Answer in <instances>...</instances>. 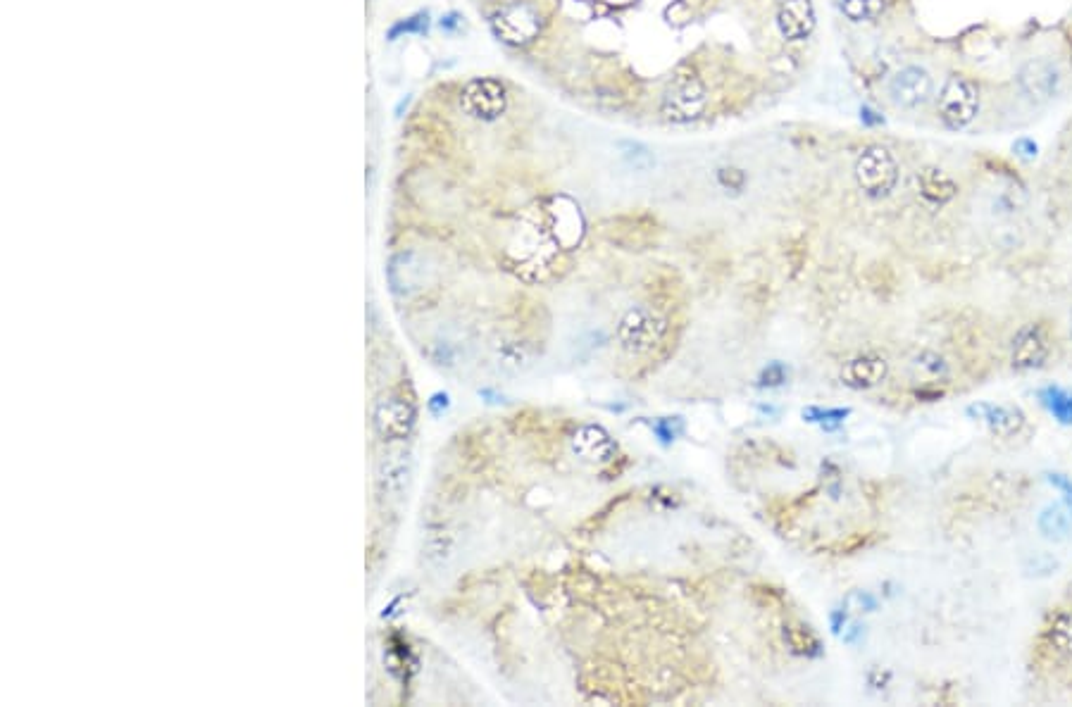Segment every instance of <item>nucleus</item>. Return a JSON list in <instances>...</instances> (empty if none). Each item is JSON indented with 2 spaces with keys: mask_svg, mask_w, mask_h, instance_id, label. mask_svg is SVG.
<instances>
[{
  "mask_svg": "<svg viewBox=\"0 0 1072 707\" xmlns=\"http://www.w3.org/2000/svg\"><path fill=\"white\" fill-rule=\"evenodd\" d=\"M763 379H765L763 384H768V386H779L784 379H787V374H784V367H782V365H772V367L765 369Z\"/></svg>",
  "mask_w": 1072,
  "mask_h": 707,
  "instance_id": "nucleus-28",
  "label": "nucleus"
},
{
  "mask_svg": "<svg viewBox=\"0 0 1072 707\" xmlns=\"http://www.w3.org/2000/svg\"><path fill=\"white\" fill-rule=\"evenodd\" d=\"M913 367L918 369V372L922 369V372H925V377L932 379V381L944 379L946 374H949V367H946V362L941 360L939 355H934V353L918 355V358H915V362H913Z\"/></svg>",
  "mask_w": 1072,
  "mask_h": 707,
  "instance_id": "nucleus-24",
  "label": "nucleus"
},
{
  "mask_svg": "<svg viewBox=\"0 0 1072 707\" xmlns=\"http://www.w3.org/2000/svg\"><path fill=\"white\" fill-rule=\"evenodd\" d=\"M918 193L925 203L946 205L949 200L956 198L958 186L956 181L944 170H939V167H925V170L918 174Z\"/></svg>",
  "mask_w": 1072,
  "mask_h": 707,
  "instance_id": "nucleus-14",
  "label": "nucleus"
},
{
  "mask_svg": "<svg viewBox=\"0 0 1072 707\" xmlns=\"http://www.w3.org/2000/svg\"><path fill=\"white\" fill-rule=\"evenodd\" d=\"M1046 481H1049V484L1056 488L1058 493H1061L1063 500H1065V508L1072 512V481L1061 472H1049V474H1046Z\"/></svg>",
  "mask_w": 1072,
  "mask_h": 707,
  "instance_id": "nucleus-26",
  "label": "nucleus"
},
{
  "mask_svg": "<svg viewBox=\"0 0 1072 707\" xmlns=\"http://www.w3.org/2000/svg\"><path fill=\"white\" fill-rule=\"evenodd\" d=\"M410 467L413 465H410V455L405 453V450H398V453H391L389 458H384L377 472V481H379V486L384 488V493H389V496H398V493L405 488V484H408Z\"/></svg>",
  "mask_w": 1072,
  "mask_h": 707,
  "instance_id": "nucleus-15",
  "label": "nucleus"
},
{
  "mask_svg": "<svg viewBox=\"0 0 1072 707\" xmlns=\"http://www.w3.org/2000/svg\"><path fill=\"white\" fill-rule=\"evenodd\" d=\"M856 181L868 198H887L899 181V165L884 146H868L856 160Z\"/></svg>",
  "mask_w": 1072,
  "mask_h": 707,
  "instance_id": "nucleus-2",
  "label": "nucleus"
},
{
  "mask_svg": "<svg viewBox=\"0 0 1072 707\" xmlns=\"http://www.w3.org/2000/svg\"><path fill=\"white\" fill-rule=\"evenodd\" d=\"M663 334V319L646 308L629 310L627 315L622 317L620 327H617V339H620L622 348L629 350V353H644V350L653 348L663 339Z\"/></svg>",
  "mask_w": 1072,
  "mask_h": 707,
  "instance_id": "nucleus-6",
  "label": "nucleus"
},
{
  "mask_svg": "<svg viewBox=\"0 0 1072 707\" xmlns=\"http://www.w3.org/2000/svg\"><path fill=\"white\" fill-rule=\"evenodd\" d=\"M846 415H849L846 410H825V412H822V410H808V417H818V419H844ZM818 419H815V422H818Z\"/></svg>",
  "mask_w": 1072,
  "mask_h": 707,
  "instance_id": "nucleus-29",
  "label": "nucleus"
},
{
  "mask_svg": "<svg viewBox=\"0 0 1072 707\" xmlns=\"http://www.w3.org/2000/svg\"><path fill=\"white\" fill-rule=\"evenodd\" d=\"M1013 148H1015V150H1025V153H1022V155H1027V158H1034V155H1037V143H1032V141H1027V139L1018 141Z\"/></svg>",
  "mask_w": 1072,
  "mask_h": 707,
  "instance_id": "nucleus-30",
  "label": "nucleus"
},
{
  "mask_svg": "<svg viewBox=\"0 0 1072 707\" xmlns=\"http://www.w3.org/2000/svg\"><path fill=\"white\" fill-rule=\"evenodd\" d=\"M456 27H460V17L458 15H448V17H444V20H441V29L453 31Z\"/></svg>",
  "mask_w": 1072,
  "mask_h": 707,
  "instance_id": "nucleus-32",
  "label": "nucleus"
},
{
  "mask_svg": "<svg viewBox=\"0 0 1072 707\" xmlns=\"http://www.w3.org/2000/svg\"><path fill=\"white\" fill-rule=\"evenodd\" d=\"M575 453L589 462H601L615 453V443L601 427H584L575 436Z\"/></svg>",
  "mask_w": 1072,
  "mask_h": 707,
  "instance_id": "nucleus-16",
  "label": "nucleus"
},
{
  "mask_svg": "<svg viewBox=\"0 0 1072 707\" xmlns=\"http://www.w3.org/2000/svg\"><path fill=\"white\" fill-rule=\"evenodd\" d=\"M1018 89L1034 105H1044L1058 93L1061 86V72L1046 58H1032L1018 70Z\"/></svg>",
  "mask_w": 1072,
  "mask_h": 707,
  "instance_id": "nucleus-7",
  "label": "nucleus"
},
{
  "mask_svg": "<svg viewBox=\"0 0 1072 707\" xmlns=\"http://www.w3.org/2000/svg\"><path fill=\"white\" fill-rule=\"evenodd\" d=\"M460 105L477 120H496L506 112V86L496 79H475L460 93Z\"/></svg>",
  "mask_w": 1072,
  "mask_h": 707,
  "instance_id": "nucleus-8",
  "label": "nucleus"
},
{
  "mask_svg": "<svg viewBox=\"0 0 1072 707\" xmlns=\"http://www.w3.org/2000/svg\"><path fill=\"white\" fill-rule=\"evenodd\" d=\"M1070 334H1072V319H1070Z\"/></svg>",
  "mask_w": 1072,
  "mask_h": 707,
  "instance_id": "nucleus-33",
  "label": "nucleus"
},
{
  "mask_svg": "<svg viewBox=\"0 0 1072 707\" xmlns=\"http://www.w3.org/2000/svg\"><path fill=\"white\" fill-rule=\"evenodd\" d=\"M1051 343L1049 334L1042 324H1025L1013 339L1011 350V362L1018 372H1030V369H1039L1049 358Z\"/></svg>",
  "mask_w": 1072,
  "mask_h": 707,
  "instance_id": "nucleus-9",
  "label": "nucleus"
},
{
  "mask_svg": "<svg viewBox=\"0 0 1072 707\" xmlns=\"http://www.w3.org/2000/svg\"><path fill=\"white\" fill-rule=\"evenodd\" d=\"M427 29H429V17H427V12H420V15L410 17V20L398 22L396 27L391 29L389 39L394 41V39H398V36H403V34H427Z\"/></svg>",
  "mask_w": 1072,
  "mask_h": 707,
  "instance_id": "nucleus-25",
  "label": "nucleus"
},
{
  "mask_svg": "<svg viewBox=\"0 0 1072 707\" xmlns=\"http://www.w3.org/2000/svg\"><path fill=\"white\" fill-rule=\"evenodd\" d=\"M391 272H401V277H391L394 291H413L417 289V281L422 277V267L417 262L415 253H401L398 258L391 262Z\"/></svg>",
  "mask_w": 1072,
  "mask_h": 707,
  "instance_id": "nucleus-19",
  "label": "nucleus"
},
{
  "mask_svg": "<svg viewBox=\"0 0 1072 707\" xmlns=\"http://www.w3.org/2000/svg\"><path fill=\"white\" fill-rule=\"evenodd\" d=\"M1039 400L1044 403V408L1051 412L1056 422L1072 427V396L1068 391H1063L1061 386H1046L1039 391Z\"/></svg>",
  "mask_w": 1072,
  "mask_h": 707,
  "instance_id": "nucleus-20",
  "label": "nucleus"
},
{
  "mask_svg": "<svg viewBox=\"0 0 1072 707\" xmlns=\"http://www.w3.org/2000/svg\"><path fill=\"white\" fill-rule=\"evenodd\" d=\"M887 372H889L887 360H884L882 355L868 353V355H858V358L846 362L844 372H841V379H844V384L849 386V389L863 391V389H872V386L882 384L884 377H887Z\"/></svg>",
  "mask_w": 1072,
  "mask_h": 707,
  "instance_id": "nucleus-12",
  "label": "nucleus"
},
{
  "mask_svg": "<svg viewBox=\"0 0 1072 707\" xmlns=\"http://www.w3.org/2000/svg\"><path fill=\"white\" fill-rule=\"evenodd\" d=\"M620 155H622V160H625V165L632 167V170H637V172H646V170H651L653 165H656V158H653L651 150H648L644 143H639V141H622L620 143Z\"/></svg>",
  "mask_w": 1072,
  "mask_h": 707,
  "instance_id": "nucleus-22",
  "label": "nucleus"
},
{
  "mask_svg": "<svg viewBox=\"0 0 1072 707\" xmlns=\"http://www.w3.org/2000/svg\"><path fill=\"white\" fill-rule=\"evenodd\" d=\"M496 36L508 46H527L541 31V17L532 5L510 3L501 8L491 20Z\"/></svg>",
  "mask_w": 1072,
  "mask_h": 707,
  "instance_id": "nucleus-4",
  "label": "nucleus"
},
{
  "mask_svg": "<svg viewBox=\"0 0 1072 707\" xmlns=\"http://www.w3.org/2000/svg\"><path fill=\"white\" fill-rule=\"evenodd\" d=\"M718 179L725 189H732V191H741L746 184V174L737 170V167H725V170H720Z\"/></svg>",
  "mask_w": 1072,
  "mask_h": 707,
  "instance_id": "nucleus-27",
  "label": "nucleus"
},
{
  "mask_svg": "<svg viewBox=\"0 0 1072 707\" xmlns=\"http://www.w3.org/2000/svg\"><path fill=\"white\" fill-rule=\"evenodd\" d=\"M1037 527L1046 541H1068L1072 534V512L1065 508V505H1046V508L1039 512Z\"/></svg>",
  "mask_w": 1072,
  "mask_h": 707,
  "instance_id": "nucleus-17",
  "label": "nucleus"
},
{
  "mask_svg": "<svg viewBox=\"0 0 1072 707\" xmlns=\"http://www.w3.org/2000/svg\"><path fill=\"white\" fill-rule=\"evenodd\" d=\"M779 34L787 41H806L815 31V8L810 0H784L777 12Z\"/></svg>",
  "mask_w": 1072,
  "mask_h": 707,
  "instance_id": "nucleus-11",
  "label": "nucleus"
},
{
  "mask_svg": "<svg viewBox=\"0 0 1072 707\" xmlns=\"http://www.w3.org/2000/svg\"><path fill=\"white\" fill-rule=\"evenodd\" d=\"M860 120H863L865 124H882V117H875V112H872L870 108L860 110Z\"/></svg>",
  "mask_w": 1072,
  "mask_h": 707,
  "instance_id": "nucleus-31",
  "label": "nucleus"
},
{
  "mask_svg": "<svg viewBox=\"0 0 1072 707\" xmlns=\"http://www.w3.org/2000/svg\"><path fill=\"white\" fill-rule=\"evenodd\" d=\"M784 636L789 638V646L794 648L796 653H801V655H818L820 653L818 636H815L808 627H803V624H789V627L784 629Z\"/></svg>",
  "mask_w": 1072,
  "mask_h": 707,
  "instance_id": "nucleus-23",
  "label": "nucleus"
},
{
  "mask_svg": "<svg viewBox=\"0 0 1072 707\" xmlns=\"http://www.w3.org/2000/svg\"><path fill=\"white\" fill-rule=\"evenodd\" d=\"M1044 636L1056 653L1072 658V610L1056 612L1046 624Z\"/></svg>",
  "mask_w": 1072,
  "mask_h": 707,
  "instance_id": "nucleus-18",
  "label": "nucleus"
},
{
  "mask_svg": "<svg viewBox=\"0 0 1072 707\" xmlns=\"http://www.w3.org/2000/svg\"><path fill=\"white\" fill-rule=\"evenodd\" d=\"M413 419L415 412L408 403L389 400V403H382L377 408L375 427L382 431L384 436H389V439H403V436H408L410 427H413Z\"/></svg>",
  "mask_w": 1072,
  "mask_h": 707,
  "instance_id": "nucleus-13",
  "label": "nucleus"
},
{
  "mask_svg": "<svg viewBox=\"0 0 1072 707\" xmlns=\"http://www.w3.org/2000/svg\"><path fill=\"white\" fill-rule=\"evenodd\" d=\"M708 108V89L698 74L679 72L665 89L660 112L672 124L696 122Z\"/></svg>",
  "mask_w": 1072,
  "mask_h": 707,
  "instance_id": "nucleus-1",
  "label": "nucleus"
},
{
  "mask_svg": "<svg viewBox=\"0 0 1072 707\" xmlns=\"http://www.w3.org/2000/svg\"><path fill=\"white\" fill-rule=\"evenodd\" d=\"M972 417L980 419L982 424H987V429L992 434L1001 436V439H1013L1025 429L1027 417L1025 412L1015 405H992V403H977L968 410Z\"/></svg>",
  "mask_w": 1072,
  "mask_h": 707,
  "instance_id": "nucleus-10",
  "label": "nucleus"
},
{
  "mask_svg": "<svg viewBox=\"0 0 1072 707\" xmlns=\"http://www.w3.org/2000/svg\"><path fill=\"white\" fill-rule=\"evenodd\" d=\"M980 112V91L970 79L953 74L939 93V120L946 129L961 131Z\"/></svg>",
  "mask_w": 1072,
  "mask_h": 707,
  "instance_id": "nucleus-3",
  "label": "nucleus"
},
{
  "mask_svg": "<svg viewBox=\"0 0 1072 707\" xmlns=\"http://www.w3.org/2000/svg\"><path fill=\"white\" fill-rule=\"evenodd\" d=\"M839 10L851 22H872L884 15L887 0H839Z\"/></svg>",
  "mask_w": 1072,
  "mask_h": 707,
  "instance_id": "nucleus-21",
  "label": "nucleus"
},
{
  "mask_svg": "<svg viewBox=\"0 0 1072 707\" xmlns=\"http://www.w3.org/2000/svg\"><path fill=\"white\" fill-rule=\"evenodd\" d=\"M934 93L932 74L925 67L908 65L891 77L889 81V98L896 108L901 110H918L930 103Z\"/></svg>",
  "mask_w": 1072,
  "mask_h": 707,
  "instance_id": "nucleus-5",
  "label": "nucleus"
}]
</instances>
